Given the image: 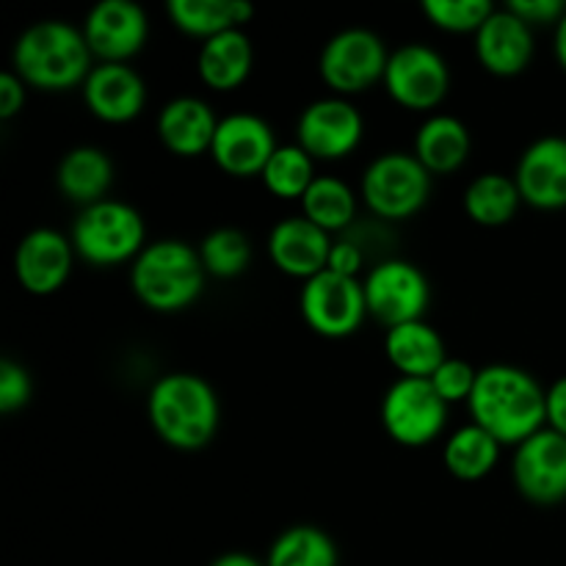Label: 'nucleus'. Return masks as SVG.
<instances>
[{
	"instance_id": "obj_25",
	"label": "nucleus",
	"mask_w": 566,
	"mask_h": 566,
	"mask_svg": "<svg viewBox=\"0 0 566 566\" xmlns=\"http://www.w3.org/2000/svg\"><path fill=\"white\" fill-rule=\"evenodd\" d=\"M412 155L429 169V175H451L464 166L470 155L468 125L451 114L429 116L415 133Z\"/></svg>"
},
{
	"instance_id": "obj_30",
	"label": "nucleus",
	"mask_w": 566,
	"mask_h": 566,
	"mask_svg": "<svg viewBox=\"0 0 566 566\" xmlns=\"http://www.w3.org/2000/svg\"><path fill=\"white\" fill-rule=\"evenodd\" d=\"M265 566H337V545L315 525H293L276 536Z\"/></svg>"
},
{
	"instance_id": "obj_1",
	"label": "nucleus",
	"mask_w": 566,
	"mask_h": 566,
	"mask_svg": "<svg viewBox=\"0 0 566 566\" xmlns=\"http://www.w3.org/2000/svg\"><path fill=\"white\" fill-rule=\"evenodd\" d=\"M547 390L523 368L486 365L479 370L468 407L473 423L490 431L501 446L525 442L547 426Z\"/></svg>"
},
{
	"instance_id": "obj_35",
	"label": "nucleus",
	"mask_w": 566,
	"mask_h": 566,
	"mask_svg": "<svg viewBox=\"0 0 566 566\" xmlns=\"http://www.w3.org/2000/svg\"><path fill=\"white\" fill-rule=\"evenodd\" d=\"M31 392L33 385L28 370L14 359H3L0 363V412L11 415L22 409L31 401Z\"/></svg>"
},
{
	"instance_id": "obj_22",
	"label": "nucleus",
	"mask_w": 566,
	"mask_h": 566,
	"mask_svg": "<svg viewBox=\"0 0 566 566\" xmlns=\"http://www.w3.org/2000/svg\"><path fill=\"white\" fill-rule=\"evenodd\" d=\"M385 354L392 368L407 379H431L448 359L440 332L426 321H409L387 329Z\"/></svg>"
},
{
	"instance_id": "obj_4",
	"label": "nucleus",
	"mask_w": 566,
	"mask_h": 566,
	"mask_svg": "<svg viewBox=\"0 0 566 566\" xmlns=\"http://www.w3.org/2000/svg\"><path fill=\"white\" fill-rule=\"evenodd\" d=\"M205 265L191 243L164 238L144 247L133 260L130 287L144 307L155 313H180L205 291Z\"/></svg>"
},
{
	"instance_id": "obj_7",
	"label": "nucleus",
	"mask_w": 566,
	"mask_h": 566,
	"mask_svg": "<svg viewBox=\"0 0 566 566\" xmlns=\"http://www.w3.org/2000/svg\"><path fill=\"white\" fill-rule=\"evenodd\" d=\"M387 61H390V53L374 31L346 28L324 44L318 70L326 86L337 92V97H348V94L368 92L370 86L385 81Z\"/></svg>"
},
{
	"instance_id": "obj_13",
	"label": "nucleus",
	"mask_w": 566,
	"mask_h": 566,
	"mask_svg": "<svg viewBox=\"0 0 566 566\" xmlns=\"http://www.w3.org/2000/svg\"><path fill=\"white\" fill-rule=\"evenodd\" d=\"M514 484L525 501L556 506L566 501V437L553 429L536 431L514 448Z\"/></svg>"
},
{
	"instance_id": "obj_27",
	"label": "nucleus",
	"mask_w": 566,
	"mask_h": 566,
	"mask_svg": "<svg viewBox=\"0 0 566 566\" xmlns=\"http://www.w3.org/2000/svg\"><path fill=\"white\" fill-rule=\"evenodd\" d=\"M501 442L484 431L481 426L468 423L453 431L442 448V462L446 470L459 481H481L495 470L501 459Z\"/></svg>"
},
{
	"instance_id": "obj_28",
	"label": "nucleus",
	"mask_w": 566,
	"mask_h": 566,
	"mask_svg": "<svg viewBox=\"0 0 566 566\" xmlns=\"http://www.w3.org/2000/svg\"><path fill=\"white\" fill-rule=\"evenodd\" d=\"M520 202V188L514 177L501 171H486L479 175L464 188V210L470 219L481 227H503L514 219Z\"/></svg>"
},
{
	"instance_id": "obj_8",
	"label": "nucleus",
	"mask_w": 566,
	"mask_h": 566,
	"mask_svg": "<svg viewBox=\"0 0 566 566\" xmlns=\"http://www.w3.org/2000/svg\"><path fill=\"white\" fill-rule=\"evenodd\" d=\"M381 423L392 442L403 448H423L442 434L448 423V403L429 379L392 381L381 398Z\"/></svg>"
},
{
	"instance_id": "obj_3",
	"label": "nucleus",
	"mask_w": 566,
	"mask_h": 566,
	"mask_svg": "<svg viewBox=\"0 0 566 566\" xmlns=\"http://www.w3.org/2000/svg\"><path fill=\"white\" fill-rule=\"evenodd\" d=\"M147 415L155 434L177 451H199L219 431V398L197 374H166L153 385Z\"/></svg>"
},
{
	"instance_id": "obj_39",
	"label": "nucleus",
	"mask_w": 566,
	"mask_h": 566,
	"mask_svg": "<svg viewBox=\"0 0 566 566\" xmlns=\"http://www.w3.org/2000/svg\"><path fill=\"white\" fill-rule=\"evenodd\" d=\"M545 407H547V429H553L556 434L566 437V376H562V379H556L551 387H547Z\"/></svg>"
},
{
	"instance_id": "obj_17",
	"label": "nucleus",
	"mask_w": 566,
	"mask_h": 566,
	"mask_svg": "<svg viewBox=\"0 0 566 566\" xmlns=\"http://www.w3.org/2000/svg\"><path fill=\"white\" fill-rule=\"evenodd\" d=\"M514 182L525 205L536 210L566 208V138L542 136L520 155Z\"/></svg>"
},
{
	"instance_id": "obj_5",
	"label": "nucleus",
	"mask_w": 566,
	"mask_h": 566,
	"mask_svg": "<svg viewBox=\"0 0 566 566\" xmlns=\"http://www.w3.org/2000/svg\"><path fill=\"white\" fill-rule=\"evenodd\" d=\"M144 238H147V227L133 205L103 199V202L81 208L72 224L70 241L77 258L105 269V265L136 260L144 252Z\"/></svg>"
},
{
	"instance_id": "obj_40",
	"label": "nucleus",
	"mask_w": 566,
	"mask_h": 566,
	"mask_svg": "<svg viewBox=\"0 0 566 566\" xmlns=\"http://www.w3.org/2000/svg\"><path fill=\"white\" fill-rule=\"evenodd\" d=\"M210 566H265V564L258 562L254 556H249V553H224V556L216 558Z\"/></svg>"
},
{
	"instance_id": "obj_21",
	"label": "nucleus",
	"mask_w": 566,
	"mask_h": 566,
	"mask_svg": "<svg viewBox=\"0 0 566 566\" xmlns=\"http://www.w3.org/2000/svg\"><path fill=\"white\" fill-rule=\"evenodd\" d=\"M216 127H219V119H216L213 108L199 97L169 99L158 114L160 142L180 158H197V155L210 153Z\"/></svg>"
},
{
	"instance_id": "obj_33",
	"label": "nucleus",
	"mask_w": 566,
	"mask_h": 566,
	"mask_svg": "<svg viewBox=\"0 0 566 566\" xmlns=\"http://www.w3.org/2000/svg\"><path fill=\"white\" fill-rule=\"evenodd\" d=\"M490 0H423V14L440 31L475 33L492 14Z\"/></svg>"
},
{
	"instance_id": "obj_19",
	"label": "nucleus",
	"mask_w": 566,
	"mask_h": 566,
	"mask_svg": "<svg viewBox=\"0 0 566 566\" xmlns=\"http://www.w3.org/2000/svg\"><path fill=\"white\" fill-rule=\"evenodd\" d=\"M475 59L497 77L520 75L534 59V28L509 9H495L475 31Z\"/></svg>"
},
{
	"instance_id": "obj_11",
	"label": "nucleus",
	"mask_w": 566,
	"mask_h": 566,
	"mask_svg": "<svg viewBox=\"0 0 566 566\" xmlns=\"http://www.w3.org/2000/svg\"><path fill=\"white\" fill-rule=\"evenodd\" d=\"M381 83H385L387 94L403 108L431 111L446 99L448 88H451V70L434 48L409 42L390 53Z\"/></svg>"
},
{
	"instance_id": "obj_38",
	"label": "nucleus",
	"mask_w": 566,
	"mask_h": 566,
	"mask_svg": "<svg viewBox=\"0 0 566 566\" xmlns=\"http://www.w3.org/2000/svg\"><path fill=\"white\" fill-rule=\"evenodd\" d=\"M25 105V83L17 72H3L0 75V119H11Z\"/></svg>"
},
{
	"instance_id": "obj_18",
	"label": "nucleus",
	"mask_w": 566,
	"mask_h": 566,
	"mask_svg": "<svg viewBox=\"0 0 566 566\" xmlns=\"http://www.w3.org/2000/svg\"><path fill=\"white\" fill-rule=\"evenodd\" d=\"M329 232L321 230L304 216H287L274 224L269 235L271 263L287 276L296 280H313L315 274L326 271L332 252Z\"/></svg>"
},
{
	"instance_id": "obj_2",
	"label": "nucleus",
	"mask_w": 566,
	"mask_h": 566,
	"mask_svg": "<svg viewBox=\"0 0 566 566\" xmlns=\"http://www.w3.org/2000/svg\"><path fill=\"white\" fill-rule=\"evenodd\" d=\"M11 64L25 86L42 92L83 86L94 70L83 31L61 20H42L25 28L11 50Z\"/></svg>"
},
{
	"instance_id": "obj_15",
	"label": "nucleus",
	"mask_w": 566,
	"mask_h": 566,
	"mask_svg": "<svg viewBox=\"0 0 566 566\" xmlns=\"http://www.w3.org/2000/svg\"><path fill=\"white\" fill-rule=\"evenodd\" d=\"M276 147L280 144H276L269 122L241 111V114H230L219 119L213 144H210V158L227 175L254 177L263 175Z\"/></svg>"
},
{
	"instance_id": "obj_29",
	"label": "nucleus",
	"mask_w": 566,
	"mask_h": 566,
	"mask_svg": "<svg viewBox=\"0 0 566 566\" xmlns=\"http://www.w3.org/2000/svg\"><path fill=\"white\" fill-rule=\"evenodd\" d=\"M302 216L318 224L324 232H340L357 216V197L352 186L343 182L340 177L321 175L315 177L313 186L302 197Z\"/></svg>"
},
{
	"instance_id": "obj_34",
	"label": "nucleus",
	"mask_w": 566,
	"mask_h": 566,
	"mask_svg": "<svg viewBox=\"0 0 566 566\" xmlns=\"http://www.w3.org/2000/svg\"><path fill=\"white\" fill-rule=\"evenodd\" d=\"M475 379H479V370H475L473 365L464 363V359L448 357L446 363H442L440 368L434 370V376H431L429 381L434 385V390L440 392L442 401L451 407V403L470 401V396H473Z\"/></svg>"
},
{
	"instance_id": "obj_31",
	"label": "nucleus",
	"mask_w": 566,
	"mask_h": 566,
	"mask_svg": "<svg viewBox=\"0 0 566 566\" xmlns=\"http://www.w3.org/2000/svg\"><path fill=\"white\" fill-rule=\"evenodd\" d=\"M260 177L274 197L302 202V197L318 175H315V160L298 144H287V147H276Z\"/></svg>"
},
{
	"instance_id": "obj_20",
	"label": "nucleus",
	"mask_w": 566,
	"mask_h": 566,
	"mask_svg": "<svg viewBox=\"0 0 566 566\" xmlns=\"http://www.w3.org/2000/svg\"><path fill=\"white\" fill-rule=\"evenodd\" d=\"M83 99L97 119L125 125L144 111L147 86L133 66L97 64L83 83Z\"/></svg>"
},
{
	"instance_id": "obj_24",
	"label": "nucleus",
	"mask_w": 566,
	"mask_h": 566,
	"mask_svg": "<svg viewBox=\"0 0 566 566\" xmlns=\"http://www.w3.org/2000/svg\"><path fill=\"white\" fill-rule=\"evenodd\" d=\"M111 182H114V164H111L108 153H103L99 147L70 149L55 169L59 191L81 208L108 199L105 193L111 191Z\"/></svg>"
},
{
	"instance_id": "obj_14",
	"label": "nucleus",
	"mask_w": 566,
	"mask_h": 566,
	"mask_svg": "<svg viewBox=\"0 0 566 566\" xmlns=\"http://www.w3.org/2000/svg\"><path fill=\"white\" fill-rule=\"evenodd\" d=\"M83 36L99 64H125L147 42V14L133 0H99L83 20Z\"/></svg>"
},
{
	"instance_id": "obj_9",
	"label": "nucleus",
	"mask_w": 566,
	"mask_h": 566,
	"mask_svg": "<svg viewBox=\"0 0 566 566\" xmlns=\"http://www.w3.org/2000/svg\"><path fill=\"white\" fill-rule=\"evenodd\" d=\"M298 310L310 329L318 332L321 337L340 340L363 326L365 315H368V302H365L363 282L326 269L304 282Z\"/></svg>"
},
{
	"instance_id": "obj_23",
	"label": "nucleus",
	"mask_w": 566,
	"mask_h": 566,
	"mask_svg": "<svg viewBox=\"0 0 566 566\" xmlns=\"http://www.w3.org/2000/svg\"><path fill=\"white\" fill-rule=\"evenodd\" d=\"M254 64L252 42L243 28L224 31L219 36L202 42L197 55V72L202 83L216 92H232L249 77Z\"/></svg>"
},
{
	"instance_id": "obj_32",
	"label": "nucleus",
	"mask_w": 566,
	"mask_h": 566,
	"mask_svg": "<svg viewBox=\"0 0 566 566\" xmlns=\"http://www.w3.org/2000/svg\"><path fill=\"white\" fill-rule=\"evenodd\" d=\"M199 258H202L205 271L219 280H235L252 263V243L241 230L232 227H219L208 232L199 243Z\"/></svg>"
},
{
	"instance_id": "obj_10",
	"label": "nucleus",
	"mask_w": 566,
	"mask_h": 566,
	"mask_svg": "<svg viewBox=\"0 0 566 566\" xmlns=\"http://www.w3.org/2000/svg\"><path fill=\"white\" fill-rule=\"evenodd\" d=\"M363 287L368 315L385 324L387 329L409 324V321H423L431 302L429 280L418 265L407 260H381L368 271Z\"/></svg>"
},
{
	"instance_id": "obj_16",
	"label": "nucleus",
	"mask_w": 566,
	"mask_h": 566,
	"mask_svg": "<svg viewBox=\"0 0 566 566\" xmlns=\"http://www.w3.org/2000/svg\"><path fill=\"white\" fill-rule=\"evenodd\" d=\"M72 260H75V247L70 238L50 227H39L17 243L14 276L33 296H50L70 280Z\"/></svg>"
},
{
	"instance_id": "obj_36",
	"label": "nucleus",
	"mask_w": 566,
	"mask_h": 566,
	"mask_svg": "<svg viewBox=\"0 0 566 566\" xmlns=\"http://www.w3.org/2000/svg\"><path fill=\"white\" fill-rule=\"evenodd\" d=\"M506 9L517 14L523 22H528L531 28L558 25L566 14L564 0H509Z\"/></svg>"
},
{
	"instance_id": "obj_6",
	"label": "nucleus",
	"mask_w": 566,
	"mask_h": 566,
	"mask_svg": "<svg viewBox=\"0 0 566 566\" xmlns=\"http://www.w3.org/2000/svg\"><path fill=\"white\" fill-rule=\"evenodd\" d=\"M359 191L376 216L401 221L429 202L431 175L412 153H385L368 164Z\"/></svg>"
},
{
	"instance_id": "obj_12",
	"label": "nucleus",
	"mask_w": 566,
	"mask_h": 566,
	"mask_svg": "<svg viewBox=\"0 0 566 566\" xmlns=\"http://www.w3.org/2000/svg\"><path fill=\"white\" fill-rule=\"evenodd\" d=\"M296 136L313 160H343L363 142L365 119L346 97H324L302 111Z\"/></svg>"
},
{
	"instance_id": "obj_41",
	"label": "nucleus",
	"mask_w": 566,
	"mask_h": 566,
	"mask_svg": "<svg viewBox=\"0 0 566 566\" xmlns=\"http://www.w3.org/2000/svg\"><path fill=\"white\" fill-rule=\"evenodd\" d=\"M556 59H558V64L566 70V14L556 25Z\"/></svg>"
},
{
	"instance_id": "obj_26",
	"label": "nucleus",
	"mask_w": 566,
	"mask_h": 566,
	"mask_svg": "<svg viewBox=\"0 0 566 566\" xmlns=\"http://www.w3.org/2000/svg\"><path fill=\"white\" fill-rule=\"evenodd\" d=\"M171 25L202 42L224 31L243 28L254 17L249 0H169L166 3Z\"/></svg>"
},
{
	"instance_id": "obj_37",
	"label": "nucleus",
	"mask_w": 566,
	"mask_h": 566,
	"mask_svg": "<svg viewBox=\"0 0 566 566\" xmlns=\"http://www.w3.org/2000/svg\"><path fill=\"white\" fill-rule=\"evenodd\" d=\"M363 265H365V254H363V249H359V243H354V241L332 243L329 265H326V269L335 271V274L354 276V280H357V274L363 271Z\"/></svg>"
}]
</instances>
